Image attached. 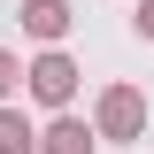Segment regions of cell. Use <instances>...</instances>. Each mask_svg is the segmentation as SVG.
Masks as SVG:
<instances>
[{
	"label": "cell",
	"mask_w": 154,
	"mask_h": 154,
	"mask_svg": "<svg viewBox=\"0 0 154 154\" xmlns=\"http://www.w3.org/2000/svg\"><path fill=\"white\" fill-rule=\"evenodd\" d=\"M69 62H62V54H46V62H38V69H31V85H38V100H69Z\"/></svg>",
	"instance_id": "6da1fadb"
},
{
	"label": "cell",
	"mask_w": 154,
	"mask_h": 154,
	"mask_svg": "<svg viewBox=\"0 0 154 154\" xmlns=\"http://www.w3.org/2000/svg\"><path fill=\"white\" fill-rule=\"evenodd\" d=\"M62 23H69V8H62V0H31V31H38V38H54Z\"/></svg>",
	"instance_id": "7a4b0ae2"
},
{
	"label": "cell",
	"mask_w": 154,
	"mask_h": 154,
	"mask_svg": "<svg viewBox=\"0 0 154 154\" xmlns=\"http://www.w3.org/2000/svg\"><path fill=\"white\" fill-rule=\"evenodd\" d=\"M139 123V93H108V131H131Z\"/></svg>",
	"instance_id": "3957f363"
},
{
	"label": "cell",
	"mask_w": 154,
	"mask_h": 154,
	"mask_svg": "<svg viewBox=\"0 0 154 154\" xmlns=\"http://www.w3.org/2000/svg\"><path fill=\"white\" fill-rule=\"evenodd\" d=\"M23 146H31V131H23L16 116H0V154H23Z\"/></svg>",
	"instance_id": "277c9868"
},
{
	"label": "cell",
	"mask_w": 154,
	"mask_h": 154,
	"mask_svg": "<svg viewBox=\"0 0 154 154\" xmlns=\"http://www.w3.org/2000/svg\"><path fill=\"white\" fill-rule=\"evenodd\" d=\"M46 154H85V131H77V123H62V131H54V146H46Z\"/></svg>",
	"instance_id": "5b68a950"
},
{
	"label": "cell",
	"mask_w": 154,
	"mask_h": 154,
	"mask_svg": "<svg viewBox=\"0 0 154 154\" xmlns=\"http://www.w3.org/2000/svg\"><path fill=\"white\" fill-rule=\"evenodd\" d=\"M8 85H16V62H8V54H0V93H8Z\"/></svg>",
	"instance_id": "8992f818"
},
{
	"label": "cell",
	"mask_w": 154,
	"mask_h": 154,
	"mask_svg": "<svg viewBox=\"0 0 154 154\" xmlns=\"http://www.w3.org/2000/svg\"><path fill=\"white\" fill-rule=\"evenodd\" d=\"M139 31H154V0H146V8H139Z\"/></svg>",
	"instance_id": "52a82bcc"
}]
</instances>
